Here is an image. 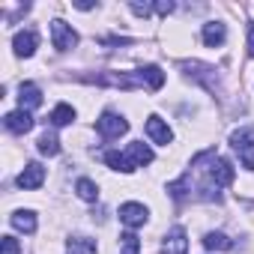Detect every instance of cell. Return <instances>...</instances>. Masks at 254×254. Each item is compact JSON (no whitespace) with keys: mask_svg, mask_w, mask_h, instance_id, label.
I'll return each mask as SVG.
<instances>
[{"mask_svg":"<svg viewBox=\"0 0 254 254\" xmlns=\"http://www.w3.org/2000/svg\"><path fill=\"white\" fill-rule=\"evenodd\" d=\"M105 162H108L114 171L132 174L135 168H144V165H150V162H153V150H150L147 144H141V141H132L126 153H117V150L105 153Z\"/></svg>","mask_w":254,"mask_h":254,"instance_id":"cell-1","label":"cell"},{"mask_svg":"<svg viewBox=\"0 0 254 254\" xmlns=\"http://www.w3.org/2000/svg\"><path fill=\"white\" fill-rule=\"evenodd\" d=\"M180 69H183L191 81L203 84L209 93L221 96V81H218V72H215L212 66H206V63H200V60H186V63H180Z\"/></svg>","mask_w":254,"mask_h":254,"instance_id":"cell-2","label":"cell"},{"mask_svg":"<svg viewBox=\"0 0 254 254\" xmlns=\"http://www.w3.org/2000/svg\"><path fill=\"white\" fill-rule=\"evenodd\" d=\"M230 147L239 153V162L254 171V129H239L230 135Z\"/></svg>","mask_w":254,"mask_h":254,"instance_id":"cell-3","label":"cell"},{"mask_svg":"<svg viewBox=\"0 0 254 254\" xmlns=\"http://www.w3.org/2000/svg\"><path fill=\"white\" fill-rule=\"evenodd\" d=\"M96 129H99V135H102L105 141H117L120 135L129 132V123H126L120 114H114V111H105V114L96 120Z\"/></svg>","mask_w":254,"mask_h":254,"instance_id":"cell-4","label":"cell"},{"mask_svg":"<svg viewBox=\"0 0 254 254\" xmlns=\"http://www.w3.org/2000/svg\"><path fill=\"white\" fill-rule=\"evenodd\" d=\"M51 39H54V48L57 51H72L78 45V33L66 24V21H51Z\"/></svg>","mask_w":254,"mask_h":254,"instance_id":"cell-5","label":"cell"},{"mask_svg":"<svg viewBox=\"0 0 254 254\" xmlns=\"http://www.w3.org/2000/svg\"><path fill=\"white\" fill-rule=\"evenodd\" d=\"M147 135H150V141H153V144H165V147L174 141V132H171V126H168L162 117H156V114L147 120Z\"/></svg>","mask_w":254,"mask_h":254,"instance_id":"cell-6","label":"cell"},{"mask_svg":"<svg viewBox=\"0 0 254 254\" xmlns=\"http://www.w3.org/2000/svg\"><path fill=\"white\" fill-rule=\"evenodd\" d=\"M120 221L126 227H144L147 224V206L144 203H123L120 206Z\"/></svg>","mask_w":254,"mask_h":254,"instance_id":"cell-7","label":"cell"},{"mask_svg":"<svg viewBox=\"0 0 254 254\" xmlns=\"http://www.w3.org/2000/svg\"><path fill=\"white\" fill-rule=\"evenodd\" d=\"M3 126L12 132V135H24V132H30L33 129V117H30V111H12V114H6L3 117Z\"/></svg>","mask_w":254,"mask_h":254,"instance_id":"cell-8","label":"cell"},{"mask_svg":"<svg viewBox=\"0 0 254 254\" xmlns=\"http://www.w3.org/2000/svg\"><path fill=\"white\" fill-rule=\"evenodd\" d=\"M42 183H45V168H42V165H36V162H30V165L18 174V189L33 191V189H39Z\"/></svg>","mask_w":254,"mask_h":254,"instance_id":"cell-9","label":"cell"},{"mask_svg":"<svg viewBox=\"0 0 254 254\" xmlns=\"http://www.w3.org/2000/svg\"><path fill=\"white\" fill-rule=\"evenodd\" d=\"M186 251H189V233H186V227H174L165 236L162 254H186Z\"/></svg>","mask_w":254,"mask_h":254,"instance_id":"cell-10","label":"cell"},{"mask_svg":"<svg viewBox=\"0 0 254 254\" xmlns=\"http://www.w3.org/2000/svg\"><path fill=\"white\" fill-rule=\"evenodd\" d=\"M42 105V90L36 84H21L18 87V108L21 111H33Z\"/></svg>","mask_w":254,"mask_h":254,"instance_id":"cell-11","label":"cell"},{"mask_svg":"<svg viewBox=\"0 0 254 254\" xmlns=\"http://www.w3.org/2000/svg\"><path fill=\"white\" fill-rule=\"evenodd\" d=\"M36 33L33 30H18L15 33V39H12V48H15V54L18 57H33V51H36Z\"/></svg>","mask_w":254,"mask_h":254,"instance_id":"cell-12","label":"cell"},{"mask_svg":"<svg viewBox=\"0 0 254 254\" xmlns=\"http://www.w3.org/2000/svg\"><path fill=\"white\" fill-rule=\"evenodd\" d=\"M224 39H227V30H224L221 21H206V24H203V42H206L209 48H218Z\"/></svg>","mask_w":254,"mask_h":254,"instance_id":"cell-13","label":"cell"},{"mask_svg":"<svg viewBox=\"0 0 254 254\" xmlns=\"http://www.w3.org/2000/svg\"><path fill=\"white\" fill-rule=\"evenodd\" d=\"M66 254H96V239H90V236H72L66 242Z\"/></svg>","mask_w":254,"mask_h":254,"instance_id":"cell-14","label":"cell"},{"mask_svg":"<svg viewBox=\"0 0 254 254\" xmlns=\"http://www.w3.org/2000/svg\"><path fill=\"white\" fill-rule=\"evenodd\" d=\"M9 221H12V227L21 230V233H33V230H36V215H33L30 209H18Z\"/></svg>","mask_w":254,"mask_h":254,"instance_id":"cell-15","label":"cell"},{"mask_svg":"<svg viewBox=\"0 0 254 254\" xmlns=\"http://www.w3.org/2000/svg\"><path fill=\"white\" fill-rule=\"evenodd\" d=\"M203 245H206V251H230V248H233V239L212 230V233L203 236Z\"/></svg>","mask_w":254,"mask_h":254,"instance_id":"cell-16","label":"cell"},{"mask_svg":"<svg viewBox=\"0 0 254 254\" xmlns=\"http://www.w3.org/2000/svg\"><path fill=\"white\" fill-rule=\"evenodd\" d=\"M75 120V108L72 105H57L51 111V126H69Z\"/></svg>","mask_w":254,"mask_h":254,"instance_id":"cell-17","label":"cell"},{"mask_svg":"<svg viewBox=\"0 0 254 254\" xmlns=\"http://www.w3.org/2000/svg\"><path fill=\"white\" fill-rule=\"evenodd\" d=\"M144 81H147V87L156 93V90L165 87V72H162L159 66H147V69H144Z\"/></svg>","mask_w":254,"mask_h":254,"instance_id":"cell-18","label":"cell"},{"mask_svg":"<svg viewBox=\"0 0 254 254\" xmlns=\"http://www.w3.org/2000/svg\"><path fill=\"white\" fill-rule=\"evenodd\" d=\"M75 191H78V197L81 200H99V186L93 183V180H78V186H75Z\"/></svg>","mask_w":254,"mask_h":254,"instance_id":"cell-19","label":"cell"},{"mask_svg":"<svg viewBox=\"0 0 254 254\" xmlns=\"http://www.w3.org/2000/svg\"><path fill=\"white\" fill-rule=\"evenodd\" d=\"M39 153H42V156H57V153H60V141H57L54 132H45V135L39 138Z\"/></svg>","mask_w":254,"mask_h":254,"instance_id":"cell-20","label":"cell"},{"mask_svg":"<svg viewBox=\"0 0 254 254\" xmlns=\"http://www.w3.org/2000/svg\"><path fill=\"white\" fill-rule=\"evenodd\" d=\"M120 251L123 254H141V239L135 233H123L120 236Z\"/></svg>","mask_w":254,"mask_h":254,"instance_id":"cell-21","label":"cell"},{"mask_svg":"<svg viewBox=\"0 0 254 254\" xmlns=\"http://www.w3.org/2000/svg\"><path fill=\"white\" fill-rule=\"evenodd\" d=\"M0 254H21V248H18V239H12V236H3V239H0Z\"/></svg>","mask_w":254,"mask_h":254,"instance_id":"cell-22","label":"cell"},{"mask_svg":"<svg viewBox=\"0 0 254 254\" xmlns=\"http://www.w3.org/2000/svg\"><path fill=\"white\" fill-rule=\"evenodd\" d=\"M129 9L135 12V15H141V18H147L153 9H156V3H138V0H132V3H129Z\"/></svg>","mask_w":254,"mask_h":254,"instance_id":"cell-23","label":"cell"},{"mask_svg":"<svg viewBox=\"0 0 254 254\" xmlns=\"http://www.w3.org/2000/svg\"><path fill=\"white\" fill-rule=\"evenodd\" d=\"M248 54L254 57V24H248Z\"/></svg>","mask_w":254,"mask_h":254,"instance_id":"cell-24","label":"cell"}]
</instances>
